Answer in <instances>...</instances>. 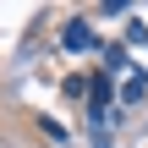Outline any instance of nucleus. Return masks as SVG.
I'll return each mask as SVG.
<instances>
[{
  "mask_svg": "<svg viewBox=\"0 0 148 148\" xmlns=\"http://www.w3.org/2000/svg\"><path fill=\"white\" fill-rule=\"evenodd\" d=\"M110 99H115L110 93V77H99L93 82V126H110Z\"/></svg>",
  "mask_w": 148,
  "mask_h": 148,
  "instance_id": "nucleus-1",
  "label": "nucleus"
},
{
  "mask_svg": "<svg viewBox=\"0 0 148 148\" xmlns=\"http://www.w3.org/2000/svg\"><path fill=\"white\" fill-rule=\"evenodd\" d=\"M60 44H66V49H93V27H88V22H71Z\"/></svg>",
  "mask_w": 148,
  "mask_h": 148,
  "instance_id": "nucleus-2",
  "label": "nucleus"
}]
</instances>
